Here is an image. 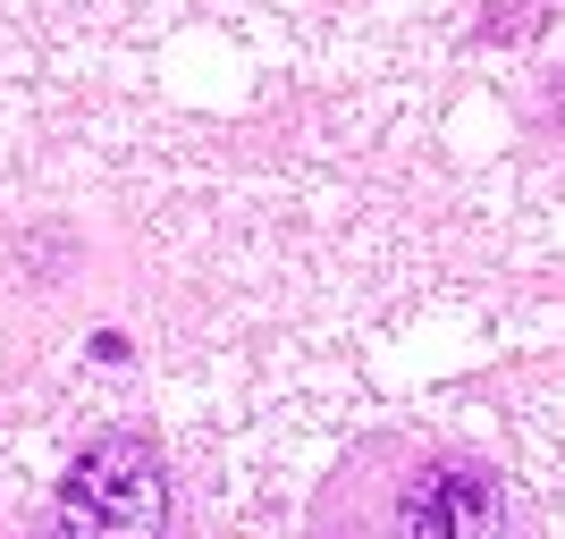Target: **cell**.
<instances>
[{"label":"cell","mask_w":565,"mask_h":539,"mask_svg":"<svg viewBox=\"0 0 565 539\" xmlns=\"http://www.w3.org/2000/svg\"><path fill=\"white\" fill-rule=\"evenodd\" d=\"M169 522V481L152 439L102 430L68 472H60V531L68 539H161Z\"/></svg>","instance_id":"obj_1"},{"label":"cell","mask_w":565,"mask_h":539,"mask_svg":"<svg viewBox=\"0 0 565 539\" xmlns=\"http://www.w3.org/2000/svg\"><path fill=\"white\" fill-rule=\"evenodd\" d=\"M397 539H498V489L465 464L423 472L397 506Z\"/></svg>","instance_id":"obj_2"}]
</instances>
